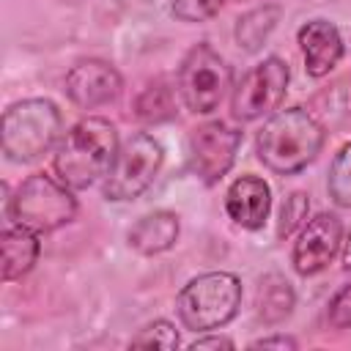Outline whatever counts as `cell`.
<instances>
[{"mask_svg":"<svg viewBox=\"0 0 351 351\" xmlns=\"http://www.w3.org/2000/svg\"><path fill=\"white\" fill-rule=\"evenodd\" d=\"M324 126L302 107L277 110L255 140V154L277 176H291L304 170L324 145Z\"/></svg>","mask_w":351,"mask_h":351,"instance_id":"6da1fadb","label":"cell"},{"mask_svg":"<svg viewBox=\"0 0 351 351\" xmlns=\"http://www.w3.org/2000/svg\"><path fill=\"white\" fill-rule=\"evenodd\" d=\"M118 154V132L107 118L77 121L55 148V173L71 189H88L104 178Z\"/></svg>","mask_w":351,"mask_h":351,"instance_id":"7a4b0ae2","label":"cell"},{"mask_svg":"<svg viewBox=\"0 0 351 351\" xmlns=\"http://www.w3.org/2000/svg\"><path fill=\"white\" fill-rule=\"evenodd\" d=\"M60 112L49 99H22L3 112V154L11 162H36L60 143Z\"/></svg>","mask_w":351,"mask_h":351,"instance_id":"3957f363","label":"cell"},{"mask_svg":"<svg viewBox=\"0 0 351 351\" xmlns=\"http://www.w3.org/2000/svg\"><path fill=\"white\" fill-rule=\"evenodd\" d=\"M241 304V282L230 271H206L192 277L176 299L181 324L192 332H211L225 326Z\"/></svg>","mask_w":351,"mask_h":351,"instance_id":"277c9868","label":"cell"},{"mask_svg":"<svg viewBox=\"0 0 351 351\" xmlns=\"http://www.w3.org/2000/svg\"><path fill=\"white\" fill-rule=\"evenodd\" d=\"M74 214H77V200L71 195V186L55 181L47 173L27 176L8 200V217L16 225L30 228L36 233L63 228L74 219Z\"/></svg>","mask_w":351,"mask_h":351,"instance_id":"5b68a950","label":"cell"},{"mask_svg":"<svg viewBox=\"0 0 351 351\" xmlns=\"http://www.w3.org/2000/svg\"><path fill=\"white\" fill-rule=\"evenodd\" d=\"M230 80H233V74H230L228 60L211 44L200 41L181 60L178 93L195 115H208L225 99Z\"/></svg>","mask_w":351,"mask_h":351,"instance_id":"8992f818","label":"cell"},{"mask_svg":"<svg viewBox=\"0 0 351 351\" xmlns=\"http://www.w3.org/2000/svg\"><path fill=\"white\" fill-rule=\"evenodd\" d=\"M162 145L151 134H132L123 145H118L115 162L104 176V197L118 203L140 197L154 184L162 167Z\"/></svg>","mask_w":351,"mask_h":351,"instance_id":"52a82bcc","label":"cell"},{"mask_svg":"<svg viewBox=\"0 0 351 351\" xmlns=\"http://www.w3.org/2000/svg\"><path fill=\"white\" fill-rule=\"evenodd\" d=\"M288 63L277 55L263 58L258 66H252L241 82L233 88L230 112L236 121H258L263 115H271L288 90Z\"/></svg>","mask_w":351,"mask_h":351,"instance_id":"ba28073f","label":"cell"},{"mask_svg":"<svg viewBox=\"0 0 351 351\" xmlns=\"http://www.w3.org/2000/svg\"><path fill=\"white\" fill-rule=\"evenodd\" d=\"M241 145V132L222 123L208 121L189 132L186 140V159L189 170L203 184H217L236 162V151Z\"/></svg>","mask_w":351,"mask_h":351,"instance_id":"9c48e42d","label":"cell"},{"mask_svg":"<svg viewBox=\"0 0 351 351\" xmlns=\"http://www.w3.org/2000/svg\"><path fill=\"white\" fill-rule=\"evenodd\" d=\"M340 244H343V222L329 211L315 214L313 219H307V225L299 233V241L293 244L296 271L302 277L324 271L337 255Z\"/></svg>","mask_w":351,"mask_h":351,"instance_id":"30bf717a","label":"cell"},{"mask_svg":"<svg viewBox=\"0 0 351 351\" xmlns=\"http://www.w3.org/2000/svg\"><path fill=\"white\" fill-rule=\"evenodd\" d=\"M121 74L115 66L88 58L69 69L66 74V93L80 110H96L118 99L121 93Z\"/></svg>","mask_w":351,"mask_h":351,"instance_id":"8fae6325","label":"cell"},{"mask_svg":"<svg viewBox=\"0 0 351 351\" xmlns=\"http://www.w3.org/2000/svg\"><path fill=\"white\" fill-rule=\"evenodd\" d=\"M302 58H304V71L310 77H326L343 58V38L340 30L326 22V19H310L299 27L296 33Z\"/></svg>","mask_w":351,"mask_h":351,"instance_id":"7c38bea8","label":"cell"},{"mask_svg":"<svg viewBox=\"0 0 351 351\" xmlns=\"http://www.w3.org/2000/svg\"><path fill=\"white\" fill-rule=\"evenodd\" d=\"M269 208H271V189L261 176L247 173L228 186L225 211L236 225H241L247 230H258V228H263Z\"/></svg>","mask_w":351,"mask_h":351,"instance_id":"4fadbf2b","label":"cell"},{"mask_svg":"<svg viewBox=\"0 0 351 351\" xmlns=\"http://www.w3.org/2000/svg\"><path fill=\"white\" fill-rule=\"evenodd\" d=\"M178 217L173 211H151L129 228V247L140 255H159L178 239Z\"/></svg>","mask_w":351,"mask_h":351,"instance_id":"5bb4252c","label":"cell"},{"mask_svg":"<svg viewBox=\"0 0 351 351\" xmlns=\"http://www.w3.org/2000/svg\"><path fill=\"white\" fill-rule=\"evenodd\" d=\"M38 250L41 244H38L36 230L22 228V225L5 228L3 230V280L11 282V280L25 277L33 269Z\"/></svg>","mask_w":351,"mask_h":351,"instance_id":"9a60e30c","label":"cell"},{"mask_svg":"<svg viewBox=\"0 0 351 351\" xmlns=\"http://www.w3.org/2000/svg\"><path fill=\"white\" fill-rule=\"evenodd\" d=\"M280 14H282L280 5H274V3H263V5H258V8L247 11V14H241V16L236 19V30H233L236 44H239L244 52H258V49L266 44V38L271 36V30L277 27Z\"/></svg>","mask_w":351,"mask_h":351,"instance_id":"2e32d148","label":"cell"},{"mask_svg":"<svg viewBox=\"0 0 351 351\" xmlns=\"http://www.w3.org/2000/svg\"><path fill=\"white\" fill-rule=\"evenodd\" d=\"M293 310V288L285 277L269 274L258 288V315L266 324H277Z\"/></svg>","mask_w":351,"mask_h":351,"instance_id":"e0dca14e","label":"cell"},{"mask_svg":"<svg viewBox=\"0 0 351 351\" xmlns=\"http://www.w3.org/2000/svg\"><path fill=\"white\" fill-rule=\"evenodd\" d=\"M134 112L137 118L148 121V123H159V121H170L176 115V99H173V90L162 82L156 85H148L137 101H134Z\"/></svg>","mask_w":351,"mask_h":351,"instance_id":"ac0fdd59","label":"cell"},{"mask_svg":"<svg viewBox=\"0 0 351 351\" xmlns=\"http://www.w3.org/2000/svg\"><path fill=\"white\" fill-rule=\"evenodd\" d=\"M326 189L340 208H351V143H346L335 154L326 176Z\"/></svg>","mask_w":351,"mask_h":351,"instance_id":"d6986e66","label":"cell"},{"mask_svg":"<svg viewBox=\"0 0 351 351\" xmlns=\"http://www.w3.org/2000/svg\"><path fill=\"white\" fill-rule=\"evenodd\" d=\"M132 348H176L178 346V332L170 321H151L145 324L132 340H129Z\"/></svg>","mask_w":351,"mask_h":351,"instance_id":"ffe728a7","label":"cell"},{"mask_svg":"<svg viewBox=\"0 0 351 351\" xmlns=\"http://www.w3.org/2000/svg\"><path fill=\"white\" fill-rule=\"evenodd\" d=\"M307 211H310V200L304 192H291L280 208V222H277V236L280 239H288L304 219H307Z\"/></svg>","mask_w":351,"mask_h":351,"instance_id":"44dd1931","label":"cell"},{"mask_svg":"<svg viewBox=\"0 0 351 351\" xmlns=\"http://www.w3.org/2000/svg\"><path fill=\"white\" fill-rule=\"evenodd\" d=\"M222 5H225V0H173L170 14L178 22L195 25V22H206V19L217 16Z\"/></svg>","mask_w":351,"mask_h":351,"instance_id":"7402d4cb","label":"cell"},{"mask_svg":"<svg viewBox=\"0 0 351 351\" xmlns=\"http://www.w3.org/2000/svg\"><path fill=\"white\" fill-rule=\"evenodd\" d=\"M326 321L332 329H351V282L343 285L326 307Z\"/></svg>","mask_w":351,"mask_h":351,"instance_id":"603a6c76","label":"cell"},{"mask_svg":"<svg viewBox=\"0 0 351 351\" xmlns=\"http://www.w3.org/2000/svg\"><path fill=\"white\" fill-rule=\"evenodd\" d=\"M189 348H192V351H197V348H233V340H228V337H222V335H208V337L192 340Z\"/></svg>","mask_w":351,"mask_h":351,"instance_id":"cb8c5ba5","label":"cell"},{"mask_svg":"<svg viewBox=\"0 0 351 351\" xmlns=\"http://www.w3.org/2000/svg\"><path fill=\"white\" fill-rule=\"evenodd\" d=\"M252 348H296V340L293 337H285V335H274V337L255 340Z\"/></svg>","mask_w":351,"mask_h":351,"instance_id":"d4e9b609","label":"cell"},{"mask_svg":"<svg viewBox=\"0 0 351 351\" xmlns=\"http://www.w3.org/2000/svg\"><path fill=\"white\" fill-rule=\"evenodd\" d=\"M343 266H346V269H351V233H348L346 247H343Z\"/></svg>","mask_w":351,"mask_h":351,"instance_id":"484cf974","label":"cell"}]
</instances>
